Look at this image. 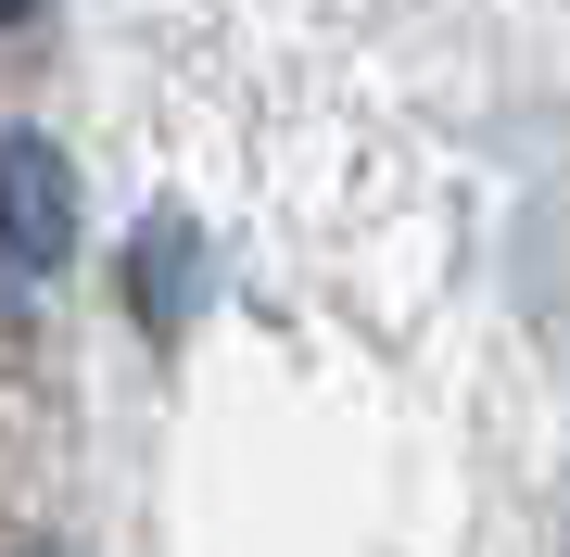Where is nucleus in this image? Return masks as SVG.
<instances>
[{
    "mask_svg": "<svg viewBox=\"0 0 570 557\" xmlns=\"http://www.w3.org/2000/svg\"><path fill=\"white\" fill-rule=\"evenodd\" d=\"M0 253L13 267H63L77 253V166L39 127H0Z\"/></svg>",
    "mask_w": 570,
    "mask_h": 557,
    "instance_id": "obj_1",
    "label": "nucleus"
},
{
    "mask_svg": "<svg viewBox=\"0 0 570 557\" xmlns=\"http://www.w3.org/2000/svg\"><path fill=\"white\" fill-rule=\"evenodd\" d=\"M26 13H39V0H0V26H26Z\"/></svg>",
    "mask_w": 570,
    "mask_h": 557,
    "instance_id": "obj_2",
    "label": "nucleus"
}]
</instances>
